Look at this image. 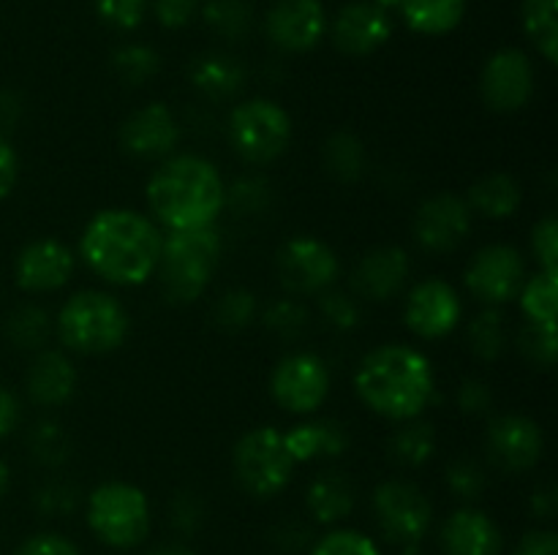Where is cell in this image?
<instances>
[{
    "label": "cell",
    "mask_w": 558,
    "mask_h": 555,
    "mask_svg": "<svg viewBox=\"0 0 558 555\" xmlns=\"http://www.w3.org/2000/svg\"><path fill=\"white\" fill-rule=\"evenodd\" d=\"M161 243V229L150 218L129 207H109L87 221L80 256L107 283L142 286L156 275Z\"/></svg>",
    "instance_id": "cell-1"
},
{
    "label": "cell",
    "mask_w": 558,
    "mask_h": 555,
    "mask_svg": "<svg viewBox=\"0 0 558 555\" xmlns=\"http://www.w3.org/2000/svg\"><path fill=\"white\" fill-rule=\"evenodd\" d=\"M354 392L379 417L392 422L417 419L434 400V365L417 348L385 343L365 354L357 365Z\"/></svg>",
    "instance_id": "cell-2"
},
{
    "label": "cell",
    "mask_w": 558,
    "mask_h": 555,
    "mask_svg": "<svg viewBox=\"0 0 558 555\" xmlns=\"http://www.w3.org/2000/svg\"><path fill=\"white\" fill-rule=\"evenodd\" d=\"M147 207L169 232L213 226L221 215L227 185L216 163L202 156H169L147 180Z\"/></svg>",
    "instance_id": "cell-3"
},
{
    "label": "cell",
    "mask_w": 558,
    "mask_h": 555,
    "mask_svg": "<svg viewBox=\"0 0 558 555\" xmlns=\"http://www.w3.org/2000/svg\"><path fill=\"white\" fill-rule=\"evenodd\" d=\"M221 261V232L213 226L169 232L158 256V281L169 303H194L210 286Z\"/></svg>",
    "instance_id": "cell-4"
},
{
    "label": "cell",
    "mask_w": 558,
    "mask_h": 555,
    "mask_svg": "<svg viewBox=\"0 0 558 555\" xmlns=\"http://www.w3.org/2000/svg\"><path fill=\"white\" fill-rule=\"evenodd\" d=\"M129 310L118 297L85 288L65 299L58 313V335L65 348L80 354H109L129 337Z\"/></svg>",
    "instance_id": "cell-5"
},
{
    "label": "cell",
    "mask_w": 558,
    "mask_h": 555,
    "mask_svg": "<svg viewBox=\"0 0 558 555\" xmlns=\"http://www.w3.org/2000/svg\"><path fill=\"white\" fill-rule=\"evenodd\" d=\"M87 526L107 547L131 550L150 533V501L131 482H104L87 495Z\"/></svg>",
    "instance_id": "cell-6"
},
{
    "label": "cell",
    "mask_w": 558,
    "mask_h": 555,
    "mask_svg": "<svg viewBox=\"0 0 558 555\" xmlns=\"http://www.w3.org/2000/svg\"><path fill=\"white\" fill-rule=\"evenodd\" d=\"M232 150L245 163L265 166L281 158L292 141V120L281 103L270 98H248L238 103L227 123Z\"/></svg>",
    "instance_id": "cell-7"
},
{
    "label": "cell",
    "mask_w": 558,
    "mask_h": 555,
    "mask_svg": "<svg viewBox=\"0 0 558 555\" xmlns=\"http://www.w3.org/2000/svg\"><path fill=\"white\" fill-rule=\"evenodd\" d=\"M298 462L289 455L287 444H283L281 430L270 428H254L234 444L232 452V468L238 477L240 488L254 498H272L281 493L289 482Z\"/></svg>",
    "instance_id": "cell-8"
},
{
    "label": "cell",
    "mask_w": 558,
    "mask_h": 555,
    "mask_svg": "<svg viewBox=\"0 0 558 555\" xmlns=\"http://www.w3.org/2000/svg\"><path fill=\"white\" fill-rule=\"evenodd\" d=\"M374 517L379 522V531L392 544H420V539L428 533L434 520V506L428 495L412 482L403 479H387L376 484L374 490Z\"/></svg>",
    "instance_id": "cell-9"
},
{
    "label": "cell",
    "mask_w": 558,
    "mask_h": 555,
    "mask_svg": "<svg viewBox=\"0 0 558 555\" xmlns=\"http://www.w3.org/2000/svg\"><path fill=\"white\" fill-rule=\"evenodd\" d=\"M523 281H526L523 254L505 243L480 248L463 272V283H466L469 292L488 308H499V305L515 299Z\"/></svg>",
    "instance_id": "cell-10"
},
{
    "label": "cell",
    "mask_w": 558,
    "mask_h": 555,
    "mask_svg": "<svg viewBox=\"0 0 558 555\" xmlns=\"http://www.w3.org/2000/svg\"><path fill=\"white\" fill-rule=\"evenodd\" d=\"M330 392V370L316 354H287L270 373V395L283 411L314 414Z\"/></svg>",
    "instance_id": "cell-11"
},
{
    "label": "cell",
    "mask_w": 558,
    "mask_h": 555,
    "mask_svg": "<svg viewBox=\"0 0 558 555\" xmlns=\"http://www.w3.org/2000/svg\"><path fill=\"white\" fill-rule=\"evenodd\" d=\"M278 278L289 294H319L338 278V256L316 237H292L278 254Z\"/></svg>",
    "instance_id": "cell-12"
},
{
    "label": "cell",
    "mask_w": 558,
    "mask_h": 555,
    "mask_svg": "<svg viewBox=\"0 0 558 555\" xmlns=\"http://www.w3.org/2000/svg\"><path fill=\"white\" fill-rule=\"evenodd\" d=\"M485 452L499 471H529L543 460V428L521 414H501V417L490 419L488 433H485Z\"/></svg>",
    "instance_id": "cell-13"
},
{
    "label": "cell",
    "mask_w": 558,
    "mask_h": 555,
    "mask_svg": "<svg viewBox=\"0 0 558 555\" xmlns=\"http://www.w3.org/2000/svg\"><path fill=\"white\" fill-rule=\"evenodd\" d=\"M463 316L461 297L456 286H450L441 278H425L412 292L407 294L403 305V321L409 330L423 341H439L450 335Z\"/></svg>",
    "instance_id": "cell-14"
},
{
    "label": "cell",
    "mask_w": 558,
    "mask_h": 555,
    "mask_svg": "<svg viewBox=\"0 0 558 555\" xmlns=\"http://www.w3.org/2000/svg\"><path fill=\"white\" fill-rule=\"evenodd\" d=\"M480 92L494 112H518L534 92L532 60L521 49H499L488 58L480 74Z\"/></svg>",
    "instance_id": "cell-15"
},
{
    "label": "cell",
    "mask_w": 558,
    "mask_h": 555,
    "mask_svg": "<svg viewBox=\"0 0 558 555\" xmlns=\"http://www.w3.org/2000/svg\"><path fill=\"white\" fill-rule=\"evenodd\" d=\"M472 232V210L456 194L428 196L414 215V239L423 250L447 254L456 250Z\"/></svg>",
    "instance_id": "cell-16"
},
{
    "label": "cell",
    "mask_w": 558,
    "mask_h": 555,
    "mask_svg": "<svg viewBox=\"0 0 558 555\" xmlns=\"http://www.w3.org/2000/svg\"><path fill=\"white\" fill-rule=\"evenodd\" d=\"M118 141L131 158H169L180 141V123L167 103H147L123 120Z\"/></svg>",
    "instance_id": "cell-17"
},
{
    "label": "cell",
    "mask_w": 558,
    "mask_h": 555,
    "mask_svg": "<svg viewBox=\"0 0 558 555\" xmlns=\"http://www.w3.org/2000/svg\"><path fill=\"white\" fill-rule=\"evenodd\" d=\"M265 33L283 52H308L327 33V14L319 0H278L265 16Z\"/></svg>",
    "instance_id": "cell-18"
},
{
    "label": "cell",
    "mask_w": 558,
    "mask_h": 555,
    "mask_svg": "<svg viewBox=\"0 0 558 555\" xmlns=\"http://www.w3.org/2000/svg\"><path fill=\"white\" fill-rule=\"evenodd\" d=\"M392 36V20L371 0H354L343 5L330 25V38L338 52L363 58L385 47Z\"/></svg>",
    "instance_id": "cell-19"
},
{
    "label": "cell",
    "mask_w": 558,
    "mask_h": 555,
    "mask_svg": "<svg viewBox=\"0 0 558 555\" xmlns=\"http://www.w3.org/2000/svg\"><path fill=\"white\" fill-rule=\"evenodd\" d=\"M74 254L58 239H33L14 261V281L22 292H58L74 275Z\"/></svg>",
    "instance_id": "cell-20"
},
{
    "label": "cell",
    "mask_w": 558,
    "mask_h": 555,
    "mask_svg": "<svg viewBox=\"0 0 558 555\" xmlns=\"http://www.w3.org/2000/svg\"><path fill=\"white\" fill-rule=\"evenodd\" d=\"M409 270H412V261L407 250L398 245H381V248L368 250L354 267L352 288L357 297L368 303H385L407 286Z\"/></svg>",
    "instance_id": "cell-21"
},
{
    "label": "cell",
    "mask_w": 558,
    "mask_h": 555,
    "mask_svg": "<svg viewBox=\"0 0 558 555\" xmlns=\"http://www.w3.org/2000/svg\"><path fill=\"white\" fill-rule=\"evenodd\" d=\"M439 542L447 555H501L505 547L499 526L474 506H461L447 517Z\"/></svg>",
    "instance_id": "cell-22"
},
{
    "label": "cell",
    "mask_w": 558,
    "mask_h": 555,
    "mask_svg": "<svg viewBox=\"0 0 558 555\" xmlns=\"http://www.w3.org/2000/svg\"><path fill=\"white\" fill-rule=\"evenodd\" d=\"M76 392V368L63 351L44 348L27 368V395L38 406H63Z\"/></svg>",
    "instance_id": "cell-23"
},
{
    "label": "cell",
    "mask_w": 558,
    "mask_h": 555,
    "mask_svg": "<svg viewBox=\"0 0 558 555\" xmlns=\"http://www.w3.org/2000/svg\"><path fill=\"white\" fill-rule=\"evenodd\" d=\"M189 82L207 101H229L245 87V69L232 54L205 52L191 60Z\"/></svg>",
    "instance_id": "cell-24"
},
{
    "label": "cell",
    "mask_w": 558,
    "mask_h": 555,
    "mask_svg": "<svg viewBox=\"0 0 558 555\" xmlns=\"http://www.w3.org/2000/svg\"><path fill=\"white\" fill-rule=\"evenodd\" d=\"M357 490L343 471H322L311 479L305 506L319 526H332L352 515Z\"/></svg>",
    "instance_id": "cell-25"
},
{
    "label": "cell",
    "mask_w": 558,
    "mask_h": 555,
    "mask_svg": "<svg viewBox=\"0 0 558 555\" xmlns=\"http://www.w3.org/2000/svg\"><path fill=\"white\" fill-rule=\"evenodd\" d=\"M283 444L294 462H308L316 457H341L349 449V433L336 419H316L283 433Z\"/></svg>",
    "instance_id": "cell-26"
},
{
    "label": "cell",
    "mask_w": 558,
    "mask_h": 555,
    "mask_svg": "<svg viewBox=\"0 0 558 555\" xmlns=\"http://www.w3.org/2000/svg\"><path fill=\"white\" fill-rule=\"evenodd\" d=\"M523 201L521 183L507 172H494L480 177L477 183L469 188V210L480 212L494 221H505V218L515 215L518 207Z\"/></svg>",
    "instance_id": "cell-27"
},
{
    "label": "cell",
    "mask_w": 558,
    "mask_h": 555,
    "mask_svg": "<svg viewBox=\"0 0 558 555\" xmlns=\"http://www.w3.org/2000/svg\"><path fill=\"white\" fill-rule=\"evenodd\" d=\"M403 22L423 36H445L461 25L466 0H401Z\"/></svg>",
    "instance_id": "cell-28"
},
{
    "label": "cell",
    "mask_w": 558,
    "mask_h": 555,
    "mask_svg": "<svg viewBox=\"0 0 558 555\" xmlns=\"http://www.w3.org/2000/svg\"><path fill=\"white\" fill-rule=\"evenodd\" d=\"M436 430L423 419H407L387 441V455L403 468H420L434 457Z\"/></svg>",
    "instance_id": "cell-29"
},
{
    "label": "cell",
    "mask_w": 558,
    "mask_h": 555,
    "mask_svg": "<svg viewBox=\"0 0 558 555\" xmlns=\"http://www.w3.org/2000/svg\"><path fill=\"white\" fill-rule=\"evenodd\" d=\"M322 161L330 177L338 183H357L365 172V145L352 131H336L327 136Z\"/></svg>",
    "instance_id": "cell-30"
},
{
    "label": "cell",
    "mask_w": 558,
    "mask_h": 555,
    "mask_svg": "<svg viewBox=\"0 0 558 555\" xmlns=\"http://www.w3.org/2000/svg\"><path fill=\"white\" fill-rule=\"evenodd\" d=\"M523 30L537 52L556 65L558 60V0H523L521 3Z\"/></svg>",
    "instance_id": "cell-31"
},
{
    "label": "cell",
    "mask_w": 558,
    "mask_h": 555,
    "mask_svg": "<svg viewBox=\"0 0 558 555\" xmlns=\"http://www.w3.org/2000/svg\"><path fill=\"white\" fill-rule=\"evenodd\" d=\"M521 297V310L534 324L556 326V308H558V272L539 270L537 275L526 278L518 292Z\"/></svg>",
    "instance_id": "cell-32"
},
{
    "label": "cell",
    "mask_w": 558,
    "mask_h": 555,
    "mask_svg": "<svg viewBox=\"0 0 558 555\" xmlns=\"http://www.w3.org/2000/svg\"><path fill=\"white\" fill-rule=\"evenodd\" d=\"M469 348L474 351V357H480L483 362H494L505 354L507 348V321L505 313L499 308H485L469 321L466 330Z\"/></svg>",
    "instance_id": "cell-33"
},
{
    "label": "cell",
    "mask_w": 558,
    "mask_h": 555,
    "mask_svg": "<svg viewBox=\"0 0 558 555\" xmlns=\"http://www.w3.org/2000/svg\"><path fill=\"white\" fill-rule=\"evenodd\" d=\"M202 20L216 36L227 41H243L254 22V11L245 0H207L202 5Z\"/></svg>",
    "instance_id": "cell-34"
},
{
    "label": "cell",
    "mask_w": 558,
    "mask_h": 555,
    "mask_svg": "<svg viewBox=\"0 0 558 555\" xmlns=\"http://www.w3.org/2000/svg\"><path fill=\"white\" fill-rule=\"evenodd\" d=\"M49 332H52V321H49L47 310L38 305H22L5 321V337L16 348H27V351L41 348L49 341Z\"/></svg>",
    "instance_id": "cell-35"
},
{
    "label": "cell",
    "mask_w": 558,
    "mask_h": 555,
    "mask_svg": "<svg viewBox=\"0 0 558 555\" xmlns=\"http://www.w3.org/2000/svg\"><path fill=\"white\" fill-rule=\"evenodd\" d=\"M158 69H161V58L147 44H125L112 54V71L125 85H145L158 74Z\"/></svg>",
    "instance_id": "cell-36"
},
{
    "label": "cell",
    "mask_w": 558,
    "mask_h": 555,
    "mask_svg": "<svg viewBox=\"0 0 558 555\" xmlns=\"http://www.w3.org/2000/svg\"><path fill=\"white\" fill-rule=\"evenodd\" d=\"M27 449H31L33 460H38L41 466L58 468L71 457V439L63 424L44 419V422L33 424V430L27 433Z\"/></svg>",
    "instance_id": "cell-37"
},
{
    "label": "cell",
    "mask_w": 558,
    "mask_h": 555,
    "mask_svg": "<svg viewBox=\"0 0 558 555\" xmlns=\"http://www.w3.org/2000/svg\"><path fill=\"white\" fill-rule=\"evenodd\" d=\"M256 316V294L248 288H229L227 294H221V299L216 303L213 310V319L216 326L227 332H240L254 321Z\"/></svg>",
    "instance_id": "cell-38"
},
{
    "label": "cell",
    "mask_w": 558,
    "mask_h": 555,
    "mask_svg": "<svg viewBox=\"0 0 558 555\" xmlns=\"http://www.w3.org/2000/svg\"><path fill=\"white\" fill-rule=\"evenodd\" d=\"M270 183L259 174H245V177H238L229 185L223 205L232 207L238 215H256V212L270 205Z\"/></svg>",
    "instance_id": "cell-39"
},
{
    "label": "cell",
    "mask_w": 558,
    "mask_h": 555,
    "mask_svg": "<svg viewBox=\"0 0 558 555\" xmlns=\"http://www.w3.org/2000/svg\"><path fill=\"white\" fill-rule=\"evenodd\" d=\"M262 324L272 335L283 337V341H292V337L303 335L305 324H308V310L298 299H276L262 313Z\"/></svg>",
    "instance_id": "cell-40"
},
{
    "label": "cell",
    "mask_w": 558,
    "mask_h": 555,
    "mask_svg": "<svg viewBox=\"0 0 558 555\" xmlns=\"http://www.w3.org/2000/svg\"><path fill=\"white\" fill-rule=\"evenodd\" d=\"M319 310L327 324L338 332H352L363 319V310L354 294L341 292V288H325L319 292Z\"/></svg>",
    "instance_id": "cell-41"
},
{
    "label": "cell",
    "mask_w": 558,
    "mask_h": 555,
    "mask_svg": "<svg viewBox=\"0 0 558 555\" xmlns=\"http://www.w3.org/2000/svg\"><path fill=\"white\" fill-rule=\"evenodd\" d=\"M518 348L523 357L539 368H554L556 365V326L548 324H529L521 326L518 332Z\"/></svg>",
    "instance_id": "cell-42"
},
{
    "label": "cell",
    "mask_w": 558,
    "mask_h": 555,
    "mask_svg": "<svg viewBox=\"0 0 558 555\" xmlns=\"http://www.w3.org/2000/svg\"><path fill=\"white\" fill-rule=\"evenodd\" d=\"M308 555H381L379 547L365 533L352 531V528H338V531L325 533L319 542L311 547Z\"/></svg>",
    "instance_id": "cell-43"
},
{
    "label": "cell",
    "mask_w": 558,
    "mask_h": 555,
    "mask_svg": "<svg viewBox=\"0 0 558 555\" xmlns=\"http://www.w3.org/2000/svg\"><path fill=\"white\" fill-rule=\"evenodd\" d=\"M33 504L44 517H69L80 506V490L71 482H63V479H52V482L38 490Z\"/></svg>",
    "instance_id": "cell-44"
},
{
    "label": "cell",
    "mask_w": 558,
    "mask_h": 555,
    "mask_svg": "<svg viewBox=\"0 0 558 555\" xmlns=\"http://www.w3.org/2000/svg\"><path fill=\"white\" fill-rule=\"evenodd\" d=\"M447 488L458 495L461 501H477L485 490V471L477 460L469 457H458L447 466Z\"/></svg>",
    "instance_id": "cell-45"
},
{
    "label": "cell",
    "mask_w": 558,
    "mask_h": 555,
    "mask_svg": "<svg viewBox=\"0 0 558 555\" xmlns=\"http://www.w3.org/2000/svg\"><path fill=\"white\" fill-rule=\"evenodd\" d=\"M96 14L114 30H136L145 22L147 0H93Z\"/></svg>",
    "instance_id": "cell-46"
},
{
    "label": "cell",
    "mask_w": 558,
    "mask_h": 555,
    "mask_svg": "<svg viewBox=\"0 0 558 555\" xmlns=\"http://www.w3.org/2000/svg\"><path fill=\"white\" fill-rule=\"evenodd\" d=\"M532 254L537 256L545 272H558V221L556 215H545L532 229Z\"/></svg>",
    "instance_id": "cell-47"
},
{
    "label": "cell",
    "mask_w": 558,
    "mask_h": 555,
    "mask_svg": "<svg viewBox=\"0 0 558 555\" xmlns=\"http://www.w3.org/2000/svg\"><path fill=\"white\" fill-rule=\"evenodd\" d=\"M169 520H172V526L178 528L180 533L199 531L202 520H205V504H202V498L196 493L183 490V493L174 495L172 504H169Z\"/></svg>",
    "instance_id": "cell-48"
},
{
    "label": "cell",
    "mask_w": 558,
    "mask_h": 555,
    "mask_svg": "<svg viewBox=\"0 0 558 555\" xmlns=\"http://www.w3.org/2000/svg\"><path fill=\"white\" fill-rule=\"evenodd\" d=\"M196 9H199V0H153L158 25L169 27V30H178V27L189 25Z\"/></svg>",
    "instance_id": "cell-49"
},
{
    "label": "cell",
    "mask_w": 558,
    "mask_h": 555,
    "mask_svg": "<svg viewBox=\"0 0 558 555\" xmlns=\"http://www.w3.org/2000/svg\"><path fill=\"white\" fill-rule=\"evenodd\" d=\"M16 555H80V550L60 533H36L20 544Z\"/></svg>",
    "instance_id": "cell-50"
},
{
    "label": "cell",
    "mask_w": 558,
    "mask_h": 555,
    "mask_svg": "<svg viewBox=\"0 0 558 555\" xmlns=\"http://www.w3.org/2000/svg\"><path fill=\"white\" fill-rule=\"evenodd\" d=\"M490 406H494V392H490V386L485 384V381L480 379L463 381L461 390H458V408H461L463 414L477 417V414L490 411Z\"/></svg>",
    "instance_id": "cell-51"
},
{
    "label": "cell",
    "mask_w": 558,
    "mask_h": 555,
    "mask_svg": "<svg viewBox=\"0 0 558 555\" xmlns=\"http://www.w3.org/2000/svg\"><path fill=\"white\" fill-rule=\"evenodd\" d=\"M311 539H314V533L300 520H283L272 528V544H278L283 553H300L303 547H308Z\"/></svg>",
    "instance_id": "cell-52"
},
{
    "label": "cell",
    "mask_w": 558,
    "mask_h": 555,
    "mask_svg": "<svg viewBox=\"0 0 558 555\" xmlns=\"http://www.w3.org/2000/svg\"><path fill=\"white\" fill-rule=\"evenodd\" d=\"M16 177H20V156L11 147V141L0 134V199L14 190Z\"/></svg>",
    "instance_id": "cell-53"
},
{
    "label": "cell",
    "mask_w": 558,
    "mask_h": 555,
    "mask_svg": "<svg viewBox=\"0 0 558 555\" xmlns=\"http://www.w3.org/2000/svg\"><path fill=\"white\" fill-rule=\"evenodd\" d=\"M515 555H558V536L554 531H545V528H534V531L523 533Z\"/></svg>",
    "instance_id": "cell-54"
},
{
    "label": "cell",
    "mask_w": 558,
    "mask_h": 555,
    "mask_svg": "<svg viewBox=\"0 0 558 555\" xmlns=\"http://www.w3.org/2000/svg\"><path fill=\"white\" fill-rule=\"evenodd\" d=\"M529 509L537 520H554L558 511V493L554 482H543L534 488L532 501H529Z\"/></svg>",
    "instance_id": "cell-55"
},
{
    "label": "cell",
    "mask_w": 558,
    "mask_h": 555,
    "mask_svg": "<svg viewBox=\"0 0 558 555\" xmlns=\"http://www.w3.org/2000/svg\"><path fill=\"white\" fill-rule=\"evenodd\" d=\"M22 109H25V103H22V98L14 90H0V134L5 136L9 131L16 128Z\"/></svg>",
    "instance_id": "cell-56"
},
{
    "label": "cell",
    "mask_w": 558,
    "mask_h": 555,
    "mask_svg": "<svg viewBox=\"0 0 558 555\" xmlns=\"http://www.w3.org/2000/svg\"><path fill=\"white\" fill-rule=\"evenodd\" d=\"M16 424H20V400L14 397V392L0 386V439L14 433Z\"/></svg>",
    "instance_id": "cell-57"
},
{
    "label": "cell",
    "mask_w": 558,
    "mask_h": 555,
    "mask_svg": "<svg viewBox=\"0 0 558 555\" xmlns=\"http://www.w3.org/2000/svg\"><path fill=\"white\" fill-rule=\"evenodd\" d=\"M147 555H196L194 550H189L185 544H163V547L150 550Z\"/></svg>",
    "instance_id": "cell-58"
},
{
    "label": "cell",
    "mask_w": 558,
    "mask_h": 555,
    "mask_svg": "<svg viewBox=\"0 0 558 555\" xmlns=\"http://www.w3.org/2000/svg\"><path fill=\"white\" fill-rule=\"evenodd\" d=\"M9 484H11V471L3 460H0V498L9 493Z\"/></svg>",
    "instance_id": "cell-59"
},
{
    "label": "cell",
    "mask_w": 558,
    "mask_h": 555,
    "mask_svg": "<svg viewBox=\"0 0 558 555\" xmlns=\"http://www.w3.org/2000/svg\"><path fill=\"white\" fill-rule=\"evenodd\" d=\"M371 3H376L379 9H385L387 14H390L392 9H398V5H401V0H371Z\"/></svg>",
    "instance_id": "cell-60"
},
{
    "label": "cell",
    "mask_w": 558,
    "mask_h": 555,
    "mask_svg": "<svg viewBox=\"0 0 558 555\" xmlns=\"http://www.w3.org/2000/svg\"><path fill=\"white\" fill-rule=\"evenodd\" d=\"M401 555H428V553H425V550L420 547V544H407V547L401 550Z\"/></svg>",
    "instance_id": "cell-61"
}]
</instances>
